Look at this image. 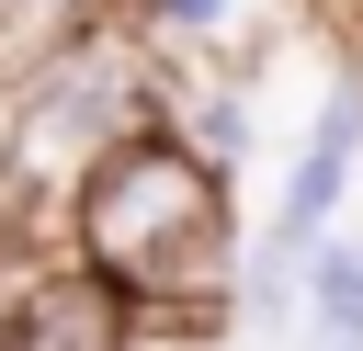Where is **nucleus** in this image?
Listing matches in <instances>:
<instances>
[{
    "label": "nucleus",
    "instance_id": "7",
    "mask_svg": "<svg viewBox=\"0 0 363 351\" xmlns=\"http://www.w3.org/2000/svg\"><path fill=\"white\" fill-rule=\"evenodd\" d=\"M0 125H11V68H0Z\"/></svg>",
    "mask_w": 363,
    "mask_h": 351
},
{
    "label": "nucleus",
    "instance_id": "6",
    "mask_svg": "<svg viewBox=\"0 0 363 351\" xmlns=\"http://www.w3.org/2000/svg\"><path fill=\"white\" fill-rule=\"evenodd\" d=\"M318 351H363V328H318Z\"/></svg>",
    "mask_w": 363,
    "mask_h": 351
},
{
    "label": "nucleus",
    "instance_id": "2",
    "mask_svg": "<svg viewBox=\"0 0 363 351\" xmlns=\"http://www.w3.org/2000/svg\"><path fill=\"white\" fill-rule=\"evenodd\" d=\"M136 294L113 272H91L79 249H57L45 272H23L0 294V351H136Z\"/></svg>",
    "mask_w": 363,
    "mask_h": 351
},
{
    "label": "nucleus",
    "instance_id": "5",
    "mask_svg": "<svg viewBox=\"0 0 363 351\" xmlns=\"http://www.w3.org/2000/svg\"><path fill=\"white\" fill-rule=\"evenodd\" d=\"M306 328H363V238L306 249Z\"/></svg>",
    "mask_w": 363,
    "mask_h": 351
},
{
    "label": "nucleus",
    "instance_id": "1",
    "mask_svg": "<svg viewBox=\"0 0 363 351\" xmlns=\"http://www.w3.org/2000/svg\"><path fill=\"white\" fill-rule=\"evenodd\" d=\"M68 249L159 317H238V283H250V226L227 204V159H204L170 113L91 159V181L68 192Z\"/></svg>",
    "mask_w": 363,
    "mask_h": 351
},
{
    "label": "nucleus",
    "instance_id": "8",
    "mask_svg": "<svg viewBox=\"0 0 363 351\" xmlns=\"http://www.w3.org/2000/svg\"><path fill=\"white\" fill-rule=\"evenodd\" d=\"M0 11H34V0H0Z\"/></svg>",
    "mask_w": 363,
    "mask_h": 351
},
{
    "label": "nucleus",
    "instance_id": "3",
    "mask_svg": "<svg viewBox=\"0 0 363 351\" xmlns=\"http://www.w3.org/2000/svg\"><path fill=\"white\" fill-rule=\"evenodd\" d=\"M352 159H363V57L329 79V102H318V125H306V147H295V170H284V192H272V226H261V238L318 249V238H329V215H340V192H352Z\"/></svg>",
    "mask_w": 363,
    "mask_h": 351
},
{
    "label": "nucleus",
    "instance_id": "4",
    "mask_svg": "<svg viewBox=\"0 0 363 351\" xmlns=\"http://www.w3.org/2000/svg\"><path fill=\"white\" fill-rule=\"evenodd\" d=\"M170 125L204 147V159H250V102H238V79H193V68H170Z\"/></svg>",
    "mask_w": 363,
    "mask_h": 351
}]
</instances>
